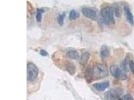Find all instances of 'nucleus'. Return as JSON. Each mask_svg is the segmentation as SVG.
<instances>
[{
  "label": "nucleus",
  "mask_w": 134,
  "mask_h": 100,
  "mask_svg": "<svg viewBox=\"0 0 134 100\" xmlns=\"http://www.w3.org/2000/svg\"><path fill=\"white\" fill-rule=\"evenodd\" d=\"M114 11L117 17H119L121 16V10L118 6H116L114 9Z\"/></svg>",
  "instance_id": "nucleus-16"
},
{
  "label": "nucleus",
  "mask_w": 134,
  "mask_h": 100,
  "mask_svg": "<svg viewBox=\"0 0 134 100\" xmlns=\"http://www.w3.org/2000/svg\"><path fill=\"white\" fill-rule=\"evenodd\" d=\"M129 67L130 69L134 73V61L133 60H130L129 63Z\"/></svg>",
  "instance_id": "nucleus-18"
},
{
  "label": "nucleus",
  "mask_w": 134,
  "mask_h": 100,
  "mask_svg": "<svg viewBox=\"0 0 134 100\" xmlns=\"http://www.w3.org/2000/svg\"><path fill=\"white\" fill-rule=\"evenodd\" d=\"M100 55L102 59H105L110 56V50L107 46L104 45L101 47L100 50Z\"/></svg>",
  "instance_id": "nucleus-9"
},
{
  "label": "nucleus",
  "mask_w": 134,
  "mask_h": 100,
  "mask_svg": "<svg viewBox=\"0 0 134 100\" xmlns=\"http://www.w3.org/2000/svg\"><path fill=\"white\" fill-rule=\"evenodd\" d=\"M81 12L83 15L88 19L96 20L98 18V12L92 8L84 7L82 9Z\"/></svg>",
  "instance_id": "nucleus-6"
},
{
  "label": "nucleus",
  "mask_w": 134,
  "mask_h": 100,
  "mask_svg": "<svg viewBox=\"0 0 134 100\" xmlns=\"http://www.w3.org/2000/svg\"><path fill=\"white\" fill-rule=\"evenodd\" d=\"M122 93L123 90L121 88L112 89L105 94V98L107 100H119Z\"/></svg>",
  "instance_id": "nucleus-5"
},
{
  "label": "nucleus",
  "mask_w": 134,
  "mask_h": 100,
  "mask_svg": "<svg viewBox=\"0 0 134 100\" xmlns=\"http://www.w3.org/2000/svg\"><path fill=\"white\" fill-rule=\"evenodd\" d=\"M79 17V13L76 12L75 10H72L70 12L69 15V18L71 21L78 19Z\"/></svg>",
  "instance_id": "nucleus-13"
},
{
  "label": "nucleus",
  "mask_w": 134,
  "mask_h": 100,
  "mask_svg": "<svg viewBox=\"0 0 134 100\" xmlns=\"http://www.w3.org/2000/svg\"><path fill=\"white\" fill-rule=\"evenodd\" d=\"M124 10L126 16V18L128 23L132 26H134V17L131 12L129 7L128 6H125L124 7Z\"/></svg>",
  "instance_id": "nucleus-8"
},
{
  "label": "nucleus",
  "mask_w": 134,
  "mask_h": 100,
  "mask_svg": "<svg viewBox=\"0 0 134 100\" xmlns=\"http://www.w3.org/2000/svg\"><path fill=\"white\" fill-rule=\"evenodd\" d=\"M109 74L108 68L104 64H98L92 68H88L85 73V78L87 83L103 79Z\"/></svg>",
  "instance_id": "nucleus-1"
},
{
  "label": "nucleus",
  "mask_w": 134,
  "mask_h": 100,
  "mask_svg": "<svg viewBox=\"0 0 134 100\" xmlns=\"http://www.w3.org/2000/svg\"><path fill=\"white\" fill-rule=\"evenodd\" d=\"M100 15L104 24L107 25H114L115 23L114 9L110 6L103 7L100 10Z\"/></svg>",
  "instance_id": "nucleus-2"
},
{
  "label": "nucleus",
  "mask_w": 134,
  "mask_h": 100,
  "mask_svg": "<svg viewBox=\"0 0 134 100\" xmlns=\"http://www.w3.org/2000/svg\"><path fill=\"white\" fill-rule=\"evenodd\" d=\"M38 69L34 64L32 63H28L27 64V78L28 81H34L38 77Z\"/></svg>",
  "instance_id": "nucleus-3"
},
{
  "label": "nucleus",
  "mask_w": 134,
  "mask_h": 100,
  "mask_svg": "<svg viewBox=\"0 0 134 100\" xmlns=\"http://www.w3.org/2000/svg\"><path fill=\"white\" fill-rule=\"evenodd\" d=\"M110 82L105 81L102 83H97L93 85V87L99 92H103L110 86Z\"/></svg>",
  "instance_id": "nucleus-7"
},
{
  "label": "nucleus",
  "mask_w": 134,
  "mask_h": 100,
  "mask_svg": "<svg viewBox=\"0 0 134 100\" xmlns=\"http://www.w3.org/2000/svg\"><path fill=\"white\" fill-rule=\"evenodd\" d=\"M65 70L70 75H74L76 72L75 66L72 63L68 62L66 63L65 65Z\"/></svg>",
  "instance_id": "nucleus-10"
},
{
  "label": "nucleus",
  "mask_w": 134,
  "mask_h": 100,
  "mask_svg": "<svg viewBox=\"0 0 134 100\" xmlns=\"http://www.w3.org/2000/svg\"><path fill=\"white\" fill-rule=\"evenodd\" d=\"M40 54L42 56H47L48 55V52L44 50H41L40 52Z\"/></svg>",
  "instance_id": "nucleus-19"
},
{
  "label": "nucleus",
  "mask_w": 134,
  "mask_h": 100,
  "mask_svg": "<svg viewBox=\"0 0 134 100\" xmlns=\"http://www.w3.org/2000/svg\"><path fill=\"white\" fill-rule=\"evenodd\" d=\"M67 56L69 58L73 60H76L79 58V54L75 50H70L67 53Z\"/></svg>",
  "instance_id": "nucleus-12"
},
{
  "label": "nucleus",
  "mask_w": 134,
  "mask_h": 100,
  "mask_svg": "<svg viewBox=\"0 0 134 100\" xmlns=\"http://www.w3.org/2000/svg\"><path fill=\"white\" fill-rule=\"evenodd\" d=\"M118 100H134L132 96L129 94L124 96L121 98H120Z\"/></svg>",
  "instance_id": "nucleus-17"
},
{
  "label": "nucleus",
  "mask_w": 134,
  "mask_h": 100,
  "mask_svg": "<svg viewBox=\"0 0 134 100\" xmlns=\"http://www.w3.org/2000/svg\"><path fill=\"white\" fill-rule=\"evenodd\" d=\"M66 16V13L63 12L62 14L59 15V16L57 17V22L59 25L61 26H62L64 24V20L65 19V17Z\"/></svg>",
  "instance_id": "nucleus-15"
},
{
  "label": "nucleus",
  "mask_w": 134,
  "mask_h": 100,
  "mask_svg": "<svg viewBox=\"0 0 134 100\" xmlns=\"http://www.w3.org/2000/svg\"><path fill=\"white\" fill-rule=\"evenodd\" d=\"M90 58V53L87 52H85L81 55L80 60V64L83 66H85L88 62V61Z\"/></svg>",
  "instance_id": "nucleus-11"
},
{
  "label": "nucleus",
  "mask_w": 134,
  "mask_h": 100,
  "mask_svg": "<svg viewBox=\"0 0 134 100\" xmlns=\"http://www.w3.org/2000/svg\"><path fill=\"white\" fill-rule=\"evenodd\" d=\"M45 12V11L42 9H38L37 10L36 19L37 22H41L42 14L43 12Z\"/></svg>",
  "instance_id": "nucleus-14"
},
{
  "label": "nucleus",
  "mask_w": 134,
  "mask_h": 100,
  "mask_svg": "<svg viewBox=\"0 0 134 100\" xmlns=\"http://www.w3.org/2000/svg\"><path fill=\"white\" fill-rule=\"evenodd\" d=\"M110 71L111 75L116 79L125 80L127 78V76L125 73V72L116 65L111 66Z\"/></svg>",
  "instance_id": "nucleus-4"
}]
</instances>
